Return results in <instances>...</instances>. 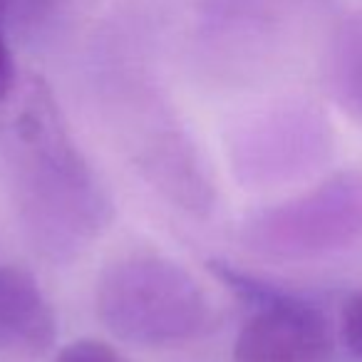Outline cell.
<instances>
[{
	"label": "cell",
	"instance_id": "1",
	"mask_svg": "<svg viewBox=\"0 0 362 362\" xmlns=\"http://www.w3.org/2000/svg\"><path fill=\"white\" fill-rule=\"evenodd\" d=\"M3 149L23 221L47 256H72L107 226L110 202L42 82L6 119Z\"/></svg>",
	"mask_w": 362,
	"mask_h": 362
},
{
	"label": "cell",
	"instance_id": "2",
	"mask_svg": "<svg viewBox=\"0 0 362 362\" xmlns=\"http://www.w3.org/2000/svg\"><path fill=\"white\" fill-rule=\"evenodd\" d=\"M97 315L119 340L171 347L211 325V303L197 278L159 256H129L97 281Z\"/></svg>",
	"mask_w": 362,
	"mask_h": 362
},
{
	"label": "cell",
	"instance_id": "3",
	"mask_svg": "<svg viewBox=\"0 0 362 362\" xmlns=\"http://www.w3.org/2000/svg\"><path fill=\"white\" fill-rule=\"evenodd\" d=\"M362 238V169L340 171L313 192L256 214L243 226L251 251L305 261L350 248Z\"/></svg>",
	"mask_w": 362,
	"mask_h": 362
},
{
	"label": "cell",
	"instance_id": "4",
	"mask_svg": "<svg viewBox=\"0 0 362 362\" xmlns=\"http://www.w3.org/2000/svg\"><path fill=\"white\" fill-rule=\"evenodd\" d=\"M214 273L256 305L233 345L236 362H322L330 355V327L315 305L261 286L221 263H214Z\"/></svg>",
	"mask_w": 362,
	"mask_h": 362
},
{
	"label": "cell",
	"instance_id": "5",
	"mask_svg": "<svg viewBox=\"0 0 362 362\" xmlns=\"http://www.w3.org/2000/svg\"><path fill=\"white\" fill-rule=\"evenodd\" d=\"M55 342V315L37 281L18 266H0V350L40 355Z\"/></svg>",
	"mask_w": 362,
	"mask_h": 362
},
{
	"label": "cell",
	"instance_id": "6",
	"mask_svg": "<svg viewBox=\"0 0 362 362\" xmlns=\"http://www.w3.org/2000/svg\"><path fill=\"white\" fill-rule=\"evenodd\" d=\"M327 85L337 105L362 124V11L345 18L332 35Z\"/></svg>",
	"mask_w": 362,
	"mask_h": 362
},
{
	"label": "cell",
	"instance_id": "7",
	"mask_svg": "<svg viewBox=\"0 0 362 362\" xmlns=\"http://www.w3.org/2000/svg\"><path fill=\"white\" fill-rule=\"evenodd\" d=\"M55 362H127L122 357V352H117L112 345L102 340H75L67 347H62L60 355L55 357Z\"/></svg>",
	"mask_w": 362,
	"mask_h": 362
},
{
	"label": "cell",
	"instance_id": "8",
	"mask_svg": "<svg viewBox=\"0 0 362 362\" xmlns=\"http://www.w3.org/2000/svg\"><path fill=\"white\" fill-rule=\"evenodd\" d=\"M342 340L347 350L362 360V291H357L342 310Z\"/></svg>",
	"mask_w": 362,
	"mask_h": 362
},
{
	"label": "cell",
	"instance_id": "9",
	"mask_svg": "<svg viewBox=\"0 0 362 362\" xmlns=\"http://www.w3.org/2000/svg\"><path fill=\"white\" fill-rule=\"evenodd\" d=\"M0 18H3V0H0ZM13 87H16V70H13V57L0 28V102L11 95Z\"/></svg>",
	"mask_w": 362,
	"mask_h": 362
},
{
	"label": "cell",
	"instance_id": "10",
	"mask_svg": "<svg viewBox=\"0 0 362 362\" xmlns=\"http://www.w3.org/2000/svg\"><path fill=\"white\" fill-rule=\"evenodd\" d=\"M28 6H30V11H35V0H25Z\"/></svg>",
	"mask_w": 362,
	"mask_h": 362
}]
</instances>
